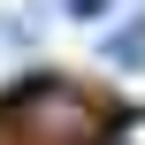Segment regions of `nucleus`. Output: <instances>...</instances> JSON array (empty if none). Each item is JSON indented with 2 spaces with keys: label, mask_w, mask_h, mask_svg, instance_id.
Returning a JSON list of instances; mask_svg holds the SVG:
<instances>
[{
  "label": "nucleus",
  "mask_w": 145,
  "mask_h": 145,
  "mask_svg": "<svg viewBox=\"0 0 145 145\" xmlns=\"http://www.w3.org/2000/svg\"><path fill=\"white\" fill-rule=\"evenodd\" d=\"M15 122H23L31 138H92V130H99L92 99L69 92V84H31V92L15 99Z\"/></svg>",
  "instance_id": "1"
},
{
  "label": "nucleus",
  "mask_w": 145,
  "mask_h": 145,
  "mask_svg": "<svg viewBox=\"0 0 145 145\" xmlns=\"http://www.w3.org/2000/svg\"><path fill=\"white\" fill-rule=\"evenodd\" d=\"M99 54H107V69H145V15L138 23H115L99 38Z\"/></svg>",
  "instance_id": "2"
},
{
  "label": "nucleus",
  "mask_w": 145,
  "mask_h": 145,
  "mask_svg": "<svg viewBox=\"0 0 145 145\" xmlns=\"http://www.w3.org/2000/svg\"><path fill=\"white\" fill-rule=\"evenodd\" d=\"M31 46H38V31H31L23 15H8V8H0V54H31Z\"/></svg>",
  "instance_id": "3"
},
{
  "label": "nucleus",
  "mask_w": 145,
  "mask_h": 145,
  "mask_svg": "<svg viewBox=\"0 0 145 145\" xmlns=\"http://www.w3.org/2000/svg\"><path fill=\"white\" fill-rule=\"evenodd\" d=\"M61 8H69L76 23H107V15H115V0H61Z\"/></svg>",
  "instance_id": "4"
}]
</instances>
